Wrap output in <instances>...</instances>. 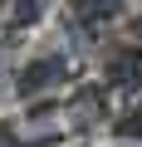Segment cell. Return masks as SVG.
I'll use <instances>...</instances> for the list:
<instances>
[{
	"instance_id": "1",
	"label": "cell",
	"mask_w": 142,
	"mask_h": 147,
	"mask_svg": "<svg viewBox=\"0 0 142 147\" xmlns=\"http://www.w3.org/2000/svg\"><path fill=\"white\" fill-rule=\"evenodd\" d=\"M0 74H5L10 108H20V103H39V98H64L79 79H88V59H83V49L74 39H64L49 25L25 49H15V59L0 69Z\"/></svg>"
},
{
	"instance_id": "2",
	"label": "cell",
	"mask_w": 142,
	"mask_h": 147,
	"mask_svg": "<svg viewBox=\"0 0 142 147\" xmlns=\"http://www.w3.org/2000/svg\"><path fill=\"white\" fill-rule=\"evenodd\" d=\"M137 0H59L54 5V30L64 39H74L79 49H98L103 39H113L127 20V10Z\"/></svg>"
},
{
	"instance_id": "3",
	"label": "cell",
	"mask_w": 142,
	"mask_h": 147,
	"mask_svg": "<svg viewBox=\"0 0 142 147\" xmlns=\"http://www.w3.org/2000/svg\"><path fill=\"white\" fill-rule=\"evenodd\" d=\"M93 69H98V84L122 103V98H137L142 93V44L113 34L93 49Z\"/></svg>"
},
{
	"instance_id": "4",
	"label": "cell",
	"mask_w": 142,
	"mask_h": 147,
	"mask_svg": "<svg viewBox=\"0 0 142 147\" xmlns=\"http://www.w3.org/2000/svg\"><path fill=\"white\" fill-rule=\"evenodd\" d=\"M54 5L59 0H5V49L30 44L34 34H44L54 25Z\"/></svg>"
},
{
	"instance_id": "5",
	"label": "cell",
	"mask_w": 142,
	"mask_h": 147,
	"mask_svg": "<svg viewBox=\"0 0 142 147\" xmlns=\"http://www.w3.org/2000/svg\"><path fill=\"white\" fill-rule=\"evenodd\" d=\"M122 39H132V44H142V0L127 10V20H122V30H118Z\"/></svg>"
},
{
	"instance_id": "6",
	"label": "cell",
	"mask_w": 142,
	"mask_h": 147,
	"mask_svg": "<svg viewBox=\"0 0 142 147\" xmlns=\"http://www.w3.org/2000/svg\"><path fill=\"white\" fill-rule=\"evenodd\" d=\"M0 49H5V0H0Z\"/></svg>"
},
{
	"instance_id": "7",
	"label": "cell",
	"mask_w": 142,
	"mask_h": 147,
	"mask_svg": "<svg viewBox=\"0 0 142 147\" xmlns=\"http://www.w3.org/2000/svg\"><path fill=\"white\" fill-rule=\"evenodd\" d=\"M10 108V98H5V74H0V113Z\"/></svg>"
}]
</instances>
